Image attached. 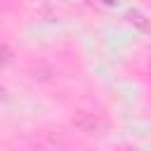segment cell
Segmentation results:
<instances>
[{"instance_id":"1","label":"cell","mask_w":151,"mask_h":151,"mask_svg":"<svg viewBox=\"0 0 151 151\" xmlns=\"http://www.w3.org/2000/svg\"><path fill=\"white\" fill-rule=\"evenodd\" d=\"M73 123H76L80 130H85V132H94V130L101 127V120H99L97 116H92V113H85V111H80V113L73 118Z\"/></svg>"},{"instance_id":"3","label":"cell","mask_w":151,"mask_h":151,"mask_svg":"<svg viewBox=\"0 0 151 151\" xmlns=\"http://www.w3.org/2000/svg\"><path fill=\"white\" fill-rule=\"evenodd\" d=\"M111 2H118V0H109V5H111Z\"/></svg>"},{"instance_id":"2","label":"cell","mask_w":151,"mask_h":151,"mask_svg":"<svg viewBox=\"0 0 151 151\" xmlns=\"http://www.w3.org/2000/svg\"><path fill=\"white\" fill-rule=\"evenodd\" d=\"M7 61H9V50H7V45L0 42V66H5Z\"/></svg>"}]
</instances>
